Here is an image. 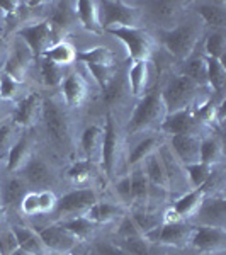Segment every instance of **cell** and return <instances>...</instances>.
<instances>
[{"mask_svg": "<svg viewBox=\"0 0 226 255\" xmlns=\"http://www.w3.org/2000/svg\"><path fill=\"white\" fill-rule=\"evenodd\" d=\"M43 60H48V61H51V63L60 65V67H68V65H72L73 61L77 60V51L72 43L58 41V43L53 44V46L44 53Z\"/></svg>", "mask_w": 226, "mask_h": 255, "instance_id": "obj_33", "label": "cell"}, {"mask_svg": "<svg viewBox=\"0 0 226 255\" xmlns=\"http://www.w3.org/2000/svg\"><path fill=\"white\" fill-rule=\"evenodd\" d=\"M129 82V92L134 97L141 99L146 94L148 82H150V68H148V61H133L128 73Z\"/></svg>", "mask_w": 226, "mask_h": 255, "instance_id": "obj_31", "label": "cell"}, {"mask_svg": "<svg viewBox=\"0 0 226 255\" xmlns=\"http://www.w3.org/2000/svg\"><path fill=\"white\" fill-rule=\"evenodd\" d=\"M77 3V15H79L80 24L90 32H97L101 34V14H99V2L94 0H80Z\"/></svg>", "mask_w": 226, "mask_h": 255, "instance_id": "obj_29", "label": "cell"}, {"mask_svg": "<svg viewBox=\"0 0 226 255\" xmlns=\"http://www.w3.org/2000/svg\"><path fill=\"white\" fill-rule=\"evenodd\" d=\"M19 249L17 238H15L12 228L0 232V255H12Z\"/></svg>", "mask_w": 226, "mask_h": 255, "instance_id": "obj_51", "label": "cell"}, {"mask_svg": "<svg viewBox=\"0 0 226 255\" xmlns=\"http://www.w3.org/2000/svg\"><path fill=\"white\" fill-rule=\"evenodd\" d=\"M124 216V206L117 203H108V201H97L92 208L85 213V218H89L96 225H108L113 221L122 220Z\"/></svg>", "mask_w": 226, "mask_h": 255, "instance_id": "obj_24", "label": "cell"}, {"mask_svg": "<svg viewBox=\"0 0 226 255\" xmlns=\"http://www.w3.org/2000/svg\"><path fill=\"white\" fill-rule=\"evenodd\" d=\"M19 206H20V211L26 216L39 215V192H34V191L26 192V196L22 197Z\"/></svg>", "mask_w": 226, "mask_h": 255, "instance_id": "obj_52", "label": "cell"}, {"mask_svg": "<svg viewBox=\"0 0 226 255\" xmlns=\"http://www.w3.org/2000/svg\"><path fill=\"white\" fill-rule=\"evenodd\" d=\"M191 247L203 254H220L226 249V232L213 226H196Z\"/></svg>", "mask_w": 226, "mask_h": 255, "instance_id": "obj_12", "label": "cell"}, {"mask_svg": "<svg viewBox=\"0 0 226 255\" xmlns=\"http://www.w3.org/2000/svg\"><path fill=\"white\" fill-rule=\"evenodd\" d=\"M206 82L215 92H223L226 82V68L223 61L206 56Z\"/></svg>", "mask_w": 226, "mask_h": 255, "instance_id": "obj_36", "label": "cell"}, {"mask_svg": "<svg viewBox=\"0 0 226 255\" xmlns=\"http://www.w3.org/2000/svg\"><path fill=\"white\" fill-rule=\"evenodd\" d=\"M17 36L29 48L32 56H43L53 44L58 43L49 20H38L29 26H22L17 31Z\"/></svg>", "mask_w": 226, "mask_h": 255, "instance_id": "obj_8", "label": "cell"}, {"mask_svg": "<svg viewBox=\"0 0 226 255\" xmlns=\"http://www.w3.org/2000/svg\"><path fill=\"white\" fill-rule=\"evenodd\" d=\"M89 72L92 73V77L96 79L99 87L104 90L109 85V82L114 77V67H97V65H87Z\"/></svg>", "mask_w": 226, "mask_h": 255, "instance_id": "obj_49", "label": "cell"}, {"mask_svg": "<svg viewBox=\"0 0 226 255\" xmlns=\"http://www.w3.org/2000/svg\"><path fill=\"white\" fill-rule=\"evenodd\" d=\"M102 145H104V128L92 125L85 128L80 138V146L85 155V160L97 163L102 157Z\"/></svg>", "mask_w": 226, "mask_h": 255, "instance_id": "obj_21", "label": "cell"}, {"mask_svg": "<svg viewBox=\"0 0 226 255\" xmlns=\"http://www.w3.org/2000/svg\"><path fill=\"white\" fill-rule=\"evenodd\" d=\"M121 247L129 255H153V250H151V242L146 240V237L126 238V240H122Z\"/></svg>", "mask_w": 226, "mask_h": 255, "instance_id": "obj_46", "label": "cell"}, {"mask_svg": "<svg viewBox=\"0 0 226 255\" xmlns=\"http://www.w3.org/2000/svg\"><path fill=\"white\" fill-rule=\"evenodd\" d=\"M223 160V146L221 141L215 136L201 139V162L208 165H216Z\"/></svg>", "mask_w": 226, "mask_h": 255, "instance_id": "obj_38", "label": "cell"}, {"mask_svg": "<svg viewBox=\"0 0 226 255\" xmlns=\"http://www.w3.org/2000/svg\"><path fill=\"white\" fill-rule=\"evenodd\" d=\"M15 238H17L19 249L26 250L32 255H49L48 249L44 247L43 240H41L39 233L27 226H12Z\"/></svg>", "mask_w": 226, "mask_h": 255, "instance_id": "obj_27", "label": "cell"}, {"mask_svg": "<svg viewBox=\"0 0 226 255\" xmlns=\"http://www.w3.org/2000/svg\"><path fill=\"white\" fill-rule=\"evenodd\" d=\"M194 230H196V226L189 225L186 221H179V223L160 225L158 228L151 230L145 237L151 244L170 245V247H175V249H186V247L191 245Z\"/></svg>", "mask_w": 226, "mask_h": 255, "instance_id": "obj_9", "label": "cell"}, {"mask_svg": "<svg viewBox=\"0 0 226 255\" xmlns=\"http://www.w3.org/2000/svg\"><path fill=\"white\" fill-rule=\"evenodd\" d=\"M208 58H215L225 63V51H226V38L223 31H213L206 38L204 43Z\"/></svg>", "mask_w": 226, "mask_h": 255, "instance_id": "obj_39", "label": "cell"}, {"mask_svg": "<svg viewBox=\"0 0 226 255\" xmlns=\"http://www.w3.org/2000/svg\"><path fill=\"white\" fill-rule=\"evenodd\" d=\"M38 233L49 254H68L80 244L79 238L72 235L61 223L49 225L46 228L39 230Z\"/></svg>", "mask_w": 226, "mask_h": 255, "instance_id": "obj_11", "label": "cell"}, {"mask_svg": "<svg viewBox=\"0 0 226 255\" xmlns=\"http://www.w3.org/2000/svg\"><path fill=\"white\" fill-rule=\"evenodd\" d=\"M116 194L124 206H131L133 204V194H131V182L129 175H124L116 182Z\"/></svg>", "mask_w": 226, "mask_h": 255, "instance_id": "obj_53", "label": "cell"}, {"mask_svg": "<svg viewBox=\"0 0 226 255\" xmlns=\"http://www.w3.org/2000/svg\"><path fill=\"white\" fill-rule=\"evenodd\" d=\"M61 96L68 108H80L87 99V82L80 73H68L67 79L61 84Z\"/></svg>", "mask_w": 226, "mask_h": 255, "instance_id": "obj_18", "label": "cell"}, {"mask_svg": "<svg viewBox=\"0 0 226 255\" xmlns=\"http://www.w3.org/2000/svg\"><path fill=\"white\" fill-rule=\"evenodd\" d=\"M111 36L117 38L126 46L129 58L133 61H148L153 55L155 39L141 27H114L108 29Z\"/></svg>", "mask_w": 226, "mask_h": 255, "instance_id": "obj_6", "label": "cell"}, {"mask_svg": "<svg viewBox=\"0 0 226 255\" xmlns=\"http://www.w3.org/2000/svg\"><path fill=\"white\" fill-rule=\"evenodd\" d=\"M61 225L65 226V228L68 230L72 235H75L79 240H85V238H89L90 235H94V232L97 230L96 223H92V221L89 220V218L85 216H75V218H68V220H63L61 221Z\"/></svg>", "mask_w": 226, "mask_h": 255, "instance_id": "obj_37", "label": "cell"}, {"mask_svg": "<svg viewBox=\"0 0 226 255\" xmlns=\"http://www.w3.org/2000/svg\"><path fill=\"white\" fill-rule=\"evenodd\" d=\"M26 192V180H22L20 177L12 175L5 182H0V197H2L3 208H14L20 204Z\"/></svg>", "mask_w": 226, "mask_h": 255, "instance_id": "obj_28", "label": "cell"}, {"mask_svg": "<svg viewBox=\"0 0 226 255\" xmlns=\"http://www.w3.org/2000/svg\"><path fill=\"white\" fill-rule=\"evenodd\" d=\"M182 75L189 77V79L194 80L196 84H199L204 87V84H208L206 82V56H194V58H189Z\"/></svg>", "mask_w": 226, "mask_h": 255, "instance_id": "obj_42", "label": "cell"}, {"mask_svg": "<svg viewBox=\"0 0 226 255\" xmlns=\"http://www.w3.org/2000/svg\"><path fill=\"white\" fill-rule=\"evenodd\" d=\"M94 174H96V163L90 162V160H79L67 172L68 179L75 184H85L87 180L92 179Z\"/></svg>", "mask_w": 226, "mask_h": 255, "instance_id": "obj_40", "label": "cell"}, {"mask_svg": "<svg viewBox=\"0 0 226 255\" xmlns=\"http://www.w3.org/2000/svg\"><path fill=\"white\" fill-rule=\"evenodd\" d=\"M77 19V3L75 2H58L56 3V9L53 12V15L49 17V24H51L53 31H55L56 38L60 39L61 34H67V32L75 26Z\"/></svg>", "mask_w": 226, "mask_h": 255, "instance_id": "obj_20", "label": "cell"}, {"mask_svg": "<svg viewBox=\"0 0 226 255\" xmlns=\"http://www.w3.org/2000/svg\"><path fill=\"white\" fill-rule=\"evenodd\" d=\"M7 56H9V44H7V41L0 36V72H2L3 65H5Z\"/></svg>", "mask_w": 226, "mask_h": 255, "instance_id": "obj_56", "label": "cell"}, {"mask_svg": "<svg viewBox=\"0 0 226 255\" xmlns=\"http://www.w3.org/2000/svg\"><path fill=\"white\" fill-rule=\"evenodd\" d=\"M199 92H204V87L196 84L189 77L186 75L172 77L170 82L167 84V87L162 90V99L165 102L167 114L179 113V111H186V109L192 111V106L194 104L201 106L203 102H199Z\"/></svg>", "mask_w": 226, "mask_h": 255, "instance_id": "obj_2", "label": "cell"}, {"mask_svg": "<svg viewBox=\"0 0 226 255\" xmlns=\"http://www.w3.org/2000/svg\"><path fill=\"white\" fill-rule=\"evenodd\" d=\"M129 182H131V194H133V203L145 204L150 199V180L145 174V168L141 165H136L131 168L129 172Z\"/></svg>", "mask_w": 226, "mask_h": 255, "instance_id": "obj_32", "label": "cell"}, {"mask_svg": "<svg viewBox=\"0 0 226 255\" xmlns=\"http://www.w3.org/2000/svg\"><path fill=\"white\" fill-rule=\"evenodd\" d=\"M41 118L44 121V128L49 139L55 143L60 150H68L70 148V119L67 109L63 104L55 97H49L41 104Z\"/></svg>", "mask_w": 226, "mask_h": 255, "instance_id": "obj_3", "label": "cell"}, {"mask_svg": "<svg viewBox=\"0 0 226 255\" xmlns=\"http://www.w3.org/2000/svg\"><path fill=\"white\" fill-rule=\"evenodd\" d=\"M201 29L194 22L179 24L174 29L162 31V43L168 49L170 55H174L177 60H189L192 51L199 43Z\"/></svg>", "mask_w": 226, "mask_h": 255, "instance_id": "obj_5", "label": "cell"}, {"mask_svg": "<svg viewBox=\"0 0 226 255\" xmlns=\"http://www.w3.org/2000/svg\"><path fill=\"white\" fill-rule=\"evenodd\" d=\"M31 60H32V53L29 51V48L19 39L17 43L14 44L9 56H7L2 72L12 77L14 80H17L19 84H24V80H26V77H27V72H29Z\"/></svg>", "mask_w": 226, "mask_h": 255, "instance_id": "obj_13", "label": "cell"}, {"mask_svg": "<svg viewBox=\"0 0 226 255\" xmlns=\"http://www.w3.org/2000/svg\"><path fill=\"white\" fill-rule=\"evenodd\" d=\"M180 2H148L146 9L151 17L160 22H174L180 14Z\"/></svg>", "mask_w": 226, "mask_h": 255, "instance_id": "obj_34", "label": "cell"}, {"mask_svg": "<svg viewBox=\"0 0 226 255\" xmlns=\"http://www.w3.org/2000/svg\"><path fill=\"white\" fill-rule=\"evenodd\" d=\"M197 223L201 226H213V228H223L226 226V204L221 196L209 197L201 203L199 209L196 213Z\"/></svg>", "mask_w": 226, "mask_h": 255, "instance_id": "obj_14", "label": "cell"}, {"mask_svg": "<svg viewBox=\"0 0 226 255\" xmlns=\"http://www.w3.org/2000/svg\"><path fill=\"white\" fill-rule=\"evenodd\" d=\"M186 170H187L189 182H191V186L194 189L209 182V179H211V175H213V167L208 165V163H203V162L186 165Z\"/></svg>", "mask_w": 226, "mask_h": 255, "instance_id": "obj_43", "label": "cell"}, {"mask_svg": "<svg viewBox=\"0 0 226 255\" xmlns=\"http://www.w3.org/2000/svg\"><path fill=\"white\" fill-rule=\"evenodd\" d=\"M117 235L126 240V238H138V237H145L141 233V230L138 228L136 223L133 221V218L129 215H124L121 220V225H119V230H117Z\"/></svg>", "mask_w": 226, "mask_h": 255, "instance_id": "obj_50", "label": "cell"}, {"mask_svg": "<svg viewBox=\"0 0 226 255\" xmlns=\"http://www.w3.org/2000/svg\"><path fill=\"white\" fill-rule=\"evenodd\" d=\"M122 145H124V141H122V136L116 126L114 116L109 113L108 121H106L104 126V145H102V157H101L102 168H104L106 175L109 179H114L119 172V167H121Z\"/></svg>", "mask_w": 226, "mask_h": 255, "instance_id": "obj_7", "label": "cell"}, {"mask_svg": "<svg viewBox=\"0 0 226 255\" xmlns=\"http://www.w3.org/2000/svg\"><path fill=\"white\" fill-rule=\"evenodd\" d=\"M197 119L191 109L179 111V113L167 114L165 121L160 126V131L170 134V136H177V134H197Z\"/></svg>", "mask_w": 226, "mask_h": 255, "instance_id": "obj_16", "label": "cell"}, {"mask_svg": "<svg viewBox=\"0 0 226 255\" xmlns=\"http://www.w3.org/2000/svg\"><path fill=\"white\" fill-rule=\"evenodd\" d=\"M2 19H3V15H2V14H0V24H2Z\"/></svg>", "mask_w": 226, "mask_h": 255, "instance_id": "obj_59", "label": "cell"}, {"mask_svg": "<svg viewBox=\"0 0 226 255\" xmlns=\"http://www.w3.org/2000/svg\"><path fill=\"white\" fill-rule=\"evenodd\" d=\"M77 60L84 61L85 65H97V67H113L114 65V53L109 48L97 46L92 49L77 53Z\"/></svg>", "mask_w": 226, "mask_h": 255, "instance_id": "obj_35", "label": "cell"}, {"mask_svg": "<svg viewBox=\"0 0 226 255\" xmlns=\"http://www.w3.org/2000/svg\"><path fill=\"white\" fill-rule=\"evenodd\" d=\"M2 158H3V157H0V163H2Z\"/></svg>", "mask_w": 226, "mask_h": 255, "instance_id": "obj_60", "label": "cell"}, {"mask_svg": "<svg viewBox=\"0 0 226 255\" xmlns=\"http://www.w3.org/2000/svg\"><path fill=\"white\" fill-rule=\"evenodd\" d=\"M24 174V180L34 187H39L43 191H48L49 184L53 182V172L43 158L32 157L26 167L20 170Z\"/></svg>", "mask_w": 226, "mask_h": 255, "instance_id": "obj_19", "label": "cell"}, {"mask_svg": "<svg viewBox=\"0 0 226 255\" xmlns=\"http://www.w3.org/2000/svg\"><path fill=\"white\" fill-rule=\"evenodd\" d=\"M94 252H96V255H129L121 245L111 244V242H104V240L96 242Z\"/></svg>", "mask_w": 226, "mask_h": 255, "instance_id": "obj_54", "label": "cell"}, {"mask_svg": "<svg viewBox=\"0 0 226 255\" xmlns=\"http://www.w3.org/2000/svg\"><path fill=\"white\" fill-rule=\"evenodd\" d=\"M56 204H58V197L51 191H39V215L55 211Z\"/></svg>", "mask_w": 226, "mask_h": 255, "instance_id": "obj_55", "label": "cell"}, {"mask_svg": "<svg viewBox=\"0 0 226 255\" xmlns=\"http://www.w3.org/2000/svg\"><path fill=\"white\" fill-rule=\"evenodd\" d=\"M129 216L133 218V221L136 223V226L141 230L143 235L150 233L151 230L158 228V218L153 215V213H148V211H143V209H133L129 213Z\"/></svg>", "mask_w": 226, "mask_h": 255, "instance_id": "obj_45", "label": "cell"}, {"mask_svg": "<svg viewBox=\"0 0 226 255\" xmlns=\"http://www.w3.org/2000/svg\"><path fill=\"white\" fill-rule=\"evenodd\" d=\"M15 141H17V139H15V125L14 123L0 125V157L9 153Z\"/></svg>", "mask_w": 226, "mask_h": 255, "instance_id": "obj_48", "label": "cell"}, {"mask_svg": "<svg viewBox=\"0 0 226 255\" xmlns=\"http://www.w3.org/2000/svg\"><path fill=\"white\" fill-rule=\"evenodd\" d=\"M143 168H145V174L148 177V180H150L151 187L167 191L170 182H168L167 170H165V167H163V162H162V158H160L158 151L143 162Z\"/></svg>", "mask_w": 226, "mask_h": 255, "instance_id": "obj_30", "label": "cell"}, {"mask_svg": "<svg viewBox=\"0 0 226 255\" xmlns=\"http://www.w3.org/2000/svg\"><path fill=\"white\" fill-rule=\"evenodd\" d=\"M206 191H208V182L201 187H196L194 191L187 192L182 197H179L174 204H172V209L179 215V218L182 221L191 220V218L196 216L197 209H199L201 203L204 201L206 197Z\"/></svg>", "mask_w": 226, "mask_h": 255, "instance_id": "obj_22", "label": "cell"}, {"mask_svg": "<svg viewBox=\"0 0 226 255\" xmlns=\"http://www.w3.org/2000/svg\"><path fill=\"white\" fill-rule=\"evenodd\" d=\"M167 118V108L165 102L162 99V90L155 89L151 92L145 94L138 101L136 108H134L133 114L128 123L129 134H141V133H153V131L160 129L162 123Z\"/></svg>", "mask_w": 226, "mask_h": 255, "instance_id": "obj_1", "label": "cell"}, {"mask_svg": "<svg viewBox=\"0 0 226 255\" xmlns=\"http://www.w3.org/2000/svg\"><path fill=\"white\" fill-rule=\"evenodd\" d=\"M41 77H43L46 87H58L67 79L65 67H60V65L51 63L48 60H43V63H41Z\"/></svg>", "mask_w": 226, "mask_h": 255, "instance_id": "obj_41", "label": "cell"}, {"mask_svg": "<svg viewBox=\"0 0 226 255\" xmlns=\"http://www.w3.org/2000/svg\"><path fill=\"white\" fill-rule=\"evenodd\" d=\"M99 14H101L102 31L114 27H139V19H141V12L138 7L122 0L99 2Z\"/></svg>", "mask_w": 226, "mask_h": 255, "instance_id": "obj_4", "label": "cell"}, {"mask_svg": "<svg viewBox=\"0 0 226 255\" xmlns=\"http://www.w3.org/2000/svg\"><path fill=\"white\" fill-rule=\"evenodd\" d=\"M97 203V194L92 189H77L63 197L58 199L56 204V213L63 218H75V216H85V213L89 211L94 204Z\"/></svg>", "mask_w": 226, "mask_h": 255, "instance_id": "obj_10", "label": "cell"}, {"mask_svg": "<svg viewBox=\"0 0 226 255\" xmlns=\"http://www.w3.org/2000/svg\"><path fill=\"white\" fill-rule=\"evenodd\" d=\"M9 160H7V170L10 174H17L26 167V163L32 158V136L31 134H24L22 138H19L14 143V146L10 148Z\"/></svg>", "mask_w": 226, "mask_h": 255, "instance_id": "obj_23", "label": "cell"}, {"mask_svg": "<svg viewBox=\"0 0 226 255\" xmlns=\"http://www.w3.org/2000/svg\"><path fill=\"white\" fill-rule=\"evenodd\" d=\"M41 104L43 101L36 92L24 97L14 111V116H12L14 125L19 128H31L41 116Z\"/></svg>", "mask_w": 226, "mask_h": 255, "instance_id": "obj_17", "label": "cell"}, {"mask_svg": "<svg viewBox=\"0 0 226 255\" xmlns=\"http://www.w3.org/2000/svg\"><path fill=\"white\" fill-rule=\"evenodd\" d=\"M162 145H163V139H162V136H158V134L150 133L148 136L141 138L136 145H134L133 151L129 153L128 165L131 168L136 167V165H141L148 157H151L153 153H157Z\"/></svg>", "mask_w": 226, "mask_h": 255, "instance_id": "obj_26", "label": "cell"}, {"mask_svg": "<svg viewBox=\"0 0 226 255\" xmlns=\"http://www.w3.org/2000/svg\"><path fill=\"white\" fill-rule=\"evenodd\" d=\"M170 150L184 167L201 162V138L197 134L170 136Z\"/></svg>", "mask_w": 226, "mask_h": 255, "instance_id": "obj_15", "label": "cell"}, {"mask_svg": "<svg viewBox=\"0 0 226 255\" xmlns=\"http://www.w3.org/2000/svg\"><path fill=\"white\" fill-rule=\"evenodd\" d=\"M12 255H32V254L26 252V250H22V249H17V250H15V252L12 254Z\"/></svg>", "mask_w": 226, "mask_h": 255, "instance_id": "obj_57", "label": "cell"}, {"mask_svg": "<svg viewBox=\"0 0 226 255\" xmlns=\"http://www.w3.org/2000/svg\"><path fill=\"white\" fill-rule=\"evenodd\" d=\"M3 204H2V197H0V221H2V216H3Z\"/></svg>", "mask_w": 226, "mask_h": 255, "instance_id": "obj_58", "label": "cell"}, {"mask_svg": "<svg viewBox=\"0 0 226 255\" xmlns=\"http://www.w3.org/2000/svg\"><path fill=\"white\" fill-rule=\"evenodd\" d=\"M196 12L204 22L215 31H223L226 26V3L225 2H199Z\"/></svg>", "mask_w": 226, "mask_h": 255, "instance_id": "obj_25", "label": "cell"}, {"mask_svg": "<svg viewBox=\"0 0 226 255\" xmlns=\"http://www.w3.org/2000/svg\"><path fill=\"white\" fill-rule=\"evenodd\" d=\"M122 90H124V87H122V80L114 75L108 87L102 90V101H104L108 106H116L122 99V94H124Z\"/></svg>", "mask_w": 226, "mask_h": 255, "instance_id": "obj_47", "label": "cell"}, {"mask_svg": "<svg viewBox=\"0 0 226 255\" xmlns=\"http://www.w3.org/2000/svg\"><path fill=\"white\" fill-rule=\"evenodd\" d=\"M20 90H22V84H19L7 73L0 72V99L2 101H15Z\"/></svg>", "mask_w": 226, "mask_h": 255, "instance_id": "obj_44", "label": "cell"}]
</instances>
